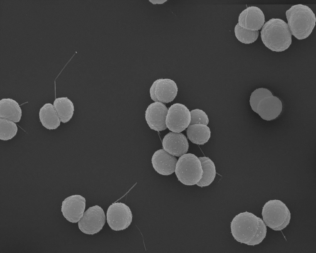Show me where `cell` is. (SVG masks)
<instances>
[{"instance_id": "17", "label": "cell", "mask_w": 316, "mask_h": 253, "mask_svg": "<svg viewBox=\"0 0 316 253\" xmlns=\"http://www.w3.org/2000/svg\"><path fill=\"white\" fill-rule=\"evenodd\" d=\"M39 116L42 125L47 129H55L60 125V119L53 104L51 103H46L40 108Z\"/></svg>"}, {"instance_id": "11", "label": "cell", "mask_w": 316, "mask_h": 253, "mask_svg": "<svg viewBox=\"0 0 316 253\" xmlns=\"http://www.w3.org/2000/svg\"><path fill=\"white\" fill-rule=\"evenodd\" d=\"M168 108L163 103L155 102L150 104L145 112V118L151 129L160 131L166 129V117Z\"/></svg>"}, {"instance_id": "25", "label": "cell", "mask_w": 316, "mask_h": 253, "mask_svg": "<svg viewBox=\"0 0 316 253\" xmlns=\"http://www.w3.org/2000/svg\"><path fill=\"white\" fill-rule=\"evenodd\" d=\"M153 4H161L162 3L166 1V0H149Z\"/></svg>"}, {"instance_id": "18", "label": "cell", "mask_w": 316, "mask_h": 253, "mask_svg": "<svg viewBox=\"0 0 316 253\" xmlns=\"http://www.w3.org/2000/svg\"><path fill=\"white\" fill-rule=\"evenodd\" d=\"M209 127L205 124H195L189 125L186 133L189 140L193 143L203 145L208 142L211 136Z\"/></svg>"}, {"instance_id": "20", "label": "cell", "mask_w": 316, "mask_h": 253, "mask_svg": "<svg viewBox=\"0 0 316 253\" xmlns=\"http://www.w3.org/2000/svg\"><path fill=\"white\" fill-rule=\"evenodd\" d=\"M198 158L201 161L203 172L202 178L196 184L201 187L208 186L214 181L216 176L215 164L208 157H200Z\"/></svg>"}, {"instance_id": "24", "label": "cell", "mask_w": 316, "mask_h": 253, "mask_svg": "<svg viewBox=\"0 0 316 253\" xmlns=\"http://www.w3.org/2000/svg\"><path fill=\"white\" fill-rule=\"evenodd\" d=\"M191 121L190 125L202 124L207 125L209 119L206 113L202 110L196 108L190 111Z\"/></svg>"}, {"instance_id": "9", "label": "cell", "mask_w": 316, "mask_h": 253, "mask_svg": "<svg viewBox=\"0 0 316 253\" xmlns=\"http://www.w3.org/2000/svg\"><path fill=\"white\" fill-rule=\"evenodd\" d=\"M178 87L176 82L168 78H160L155 81L150 89V96L155 102L168 103L176 97Z\"/></svg>"}, {"instance_id": "1", "label": "cell", "mask_w": 316, "mask_h": 253, "mask_svg": "<svg viewBox=\"0 0 316 253\" xmlns=\"http://www.w3.org/2000/svg\"><path fill=\"white\" fill-rule=\"evenodd\" d=\"M231 232L237 241L248 245L260 244L265 238L266 225L263 220L246 211L236 215L231 223Z\"/></svg>"}, {"instance_id": "23", "label": "cell", "mask_w": 316, "mask_h": 253, "mask_svg": "<svg viewBox=\"0 0 316 253\" xmlns=\"http://www.w3.org/2000/svg\"><path fill=\"white\" fill-rule=\"evenodd\" d=\"M273 95L268 90L264 88L256 89L251 94L249 100L252 109L256 113L257 107L260 102L265 97Z\"/></svg>"}, {"instance_id": "8", "label": "cell", "mask_w": 316, "mask_h": 253, "mask_svg": "<svg viewBox=\"0 0 316 253\" xmlns=\"http://www.w3.org/2000/svg\"><path fill=\"white\" fill-rule=\"evenodd\" d=\"M190 121V111L185 105L176 103L169 108L166 117V124L170 130L181 133L188 127Z\"/></svg>"}, {"instance_id": "6", "label": "cell", "mask_w": 316, "mask_h": 253, "mask_svg": "<svg viewBox=\"0 0 316 253\" xmlns=\"http://www.w3.org/2000/svg\"><path fill=\"white\" fill-rule=\"evenodd\" d=\"M107 222L113 230L117 231L126 229L131 224L132 215L129 207L121 202L112 203L106 213Z\"/></svg>"}, {"instance_id": "5", "label": "cell", "mask_w": 316, "mask_h": 253, "mask_svg": "<svg viewBox=\"0 0 316 253\" xmlns=\"http://www.w3.org/2000/svg\"><path fill=\"white\" fill-rule=\"evenodd\" d=\"M262 215L265 225L275 231L285 228L291 218V213L286 205L276 199L266 203L263 207Z\"/></svg>"}, {"instance_id": "22", "label": "cell", "mask_w": 316, "mask_h": 253, "mask_svg": "<svg viewBox=\"0 0 316 253\" xmlns=\"http://www.w3.org/2000/svg\"><path fill=\"white\" fill-rule=\"evenodd\" d=\"M18 128L15 123L7 119H0V139L7 141L13 138L16 134Z\"/></svg>"}, {"instance_id": "7", "label": "cell", "mask_w": 316, "mask_h": 253, "mask_svg": "<svg viewBox=\"0 0 316 253\" xmlns=\"http://www.w3.org/2000/svg\"><path fill=\"white\" fill-rule=\"evenodd\" d=\"M106 216L102 209L98 205L89 208L78 222L79 229L83 233L93 235L100 231L105 224Z\"/></svg>"}, {"instance_id": "14", "label": "cell", "mask_w": 316, "mask_h": 253, "mask_svg": "<svg viewBox=\"0 0 316 253\" xmlns=\"http://www.w3.org/2000/svg\"><path fill=\"white\" fill-rule=\"evenodd\" d=\"M177 160L174 156L164 149L156 151L152 158V163L155 170L160 174L168 175L175 171Z\"/></svg>"}, {"instance_id": "19", "label": "cell", "mask_w": 316, "mask_h": 253, "mask_svg": "<svg viewBox=\"0 0 316 253\" xmlns=\"http://www.w3.org/2000/svg\"><path fill=\"white\" fill-rule=\"evenodd\" d=\"M61 122L65 123L72 118L74 111L72 102L67 97L56 98L53 103Z\"/></svg>"}, {"instance_id": "21", "label": "cell", "mask_w": 316, "mask_h": 253, "mask_svg": "<svg viewBox=\"0 0 316 253\" xmlns=\"http://www.w3.org/2000/svg\"><path fill=\"white\" fill-rule=\"evenodd\" d=\"M234 33L237 39L241 43L249 44L252 43L257 39L259 31H251L240 27L237 23L234 28Z\"/></svg>"}, {"instance_id": "15", "label": "cell", "mask_w": 316, "mask_h": 253, "mask_svg": "<svg viewBox=\"0 0 316 253\" xmlns=\"http://www.w3.org/2000/svg\"><path fill=\"white\" fill-rule=\"evenodd\" d=\"M282 108L281 101L278 98L272 95L265 97L260 102L256 113L263 119L268 121L278 117Z\"/></svg>"}, {"instance_id": "13", "label": "cell", "mask_w": 316, "mask_h": 253, "mask_svg": "<svg viewBox=\"0 0 316 253\" xmlns=\"http://www.w3.org/2000/svg\"><path fill=\"white\" fill-rule=\"evenodd\" d=\"M163 149L169 154L181 157L188 151L189 144L186 136L181 133L170 132L162 140Z\"/></svg>"}, {"instance_id": "16", "label": "cell", "mask_w": 316, "mask_h": 253, "mask_svg": "<svg viewBox=\"0 0 316 253\" xmlns=\"http://www.w3.org/2000/svg\"><path fill=\"white\" fill-rule=\"evenodd\" d=\"M22 111L18 103L10 98H4L0 101V118L6 119L14 122L21 120Z\"/></svg>"}, {"instance_id": "2", "label": "cell", "mask_w": 316, "mask_h": 253, "mask_svg": "<svg viewBox=\"0 0 316 253\" xmlns=\"http://www.w3.org/2000/svg\"><path fill=\"white\" fill-rule=\"evenodd\" d=\"M260 34L263 43L273 51H284L292 43V34L287 23L280 19L273 18L265 22Z\"/></svg>"}, {"instance_id": "12", "label": "cell", "mask_w": 316, "mask_h": 253, "mask_svg": "<svg viewBox=\"0 0 316 253\" xmlns=\"http://www.w3.org/2000/svg\"><path fill=\"white\" fill-rule=\"evenodd\" d=\"M239 25L241 27L251 31H259L265 22L264 15L259 7L249 6L243 10L239 15Z\"/></svg>"}, {"instance_id": "4", "label": "cell", "mask_w": 316, "mask_h": 253, "mask_svg": "<svg viewBox=\"0 0 316 253\" xmlns=\"http://www.w3.org/2000/svg\"><path fill=\"white\" fill-rule=\"evenodd\" d=\"M175 172L178 180L189 186L196 184L202 178L203 172L200 160L191 153L185 154L179 158Z\"/></svg>"}, {"instance_id": "3", "label": "cell", "mask_w": 316, "mask_h": 253, "mask_svg": "<svg viewBox=\"0 0 316 253\" xmlns=\"http://www.w3.org/2000/svg\"><path fill=\"white\" fill-rule=\"evenodd\" d=\"M288 25L292 35L299 40L308 37L315 25V15L308 6L301 4L292 6L286 12Z\"/></svg>"}, {"instance_id": "10", "label": "cell", "mask_w": 316, "mask_h": 253, "mask_svg": "<svg viewBox=\"0 0 316 253\" xmlns=\"http://www.w3.org/2000/svg\"><path fill=\"white\" fill-rule=\"evenodd\" d=\"M85 198L80 195H73L62 202L61 211L69 221L76 223L83 216L85 207Z\"/></svg>"}]
</instances>
